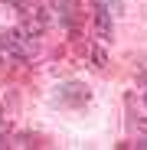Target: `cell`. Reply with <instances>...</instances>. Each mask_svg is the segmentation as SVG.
Returning <instances> with one entry per match:
<instances>
[{
	"label": "cell",
	"mask_w": 147,
	"mask_h": 150,
	"mask_svg": "<svg viewBox=\"0 0 147 150\" xmlns=\"http://www.w3.org/2000/svg\"><path fill=\"white\" fill-rule=\"evenodd\" d=\"M95 33H98L102 42L111 39V10L105 4H98V0H95Z\"/></svg>",
	"instance_id": "cell-1"
},
{
	"label": "cell",
	"mask_w": 147,
	"mask_h": 150,
	"mask_svg": "<svg viewBox=\"0 0 147 150\" xmlns=\"http://www.w3.org/2000/svg\"><path fill=\"white\" fill-rule=\"evenodd\" d=\"M0 49L10 52V56H16V59H26V56H30V42L23 39L20 33H7L4 39H0Z\"/></svg>",
	"instance_id": "cell-2"
},
{
	"label": "cell",
	"mask_w": 147,
	"mask_h": 150,
	"mask_svg": "<svg viewBox=\"0 0 147 150\" xmlns=\"http://www.w3.org/2000/svg\"><path fill=\"white\" fill-rule=\"evenodd\" d=\"M98 4H105L111 13H118V10H121V0H98Z\"/></svg>",
	"instance_id": "cell-3"
},
{
	"label": "cell",
	"mask_w": 147,
	"mask_h": 150,
	"mask_svg": "<svg viewBox=\"0 0 147 150\" xmlns=\"http://www.w3.org/2000/svg\"><path fill=\"white\" fill-rule=\"evenodd\" d=\"M144 105H147V91H144Z\"/></svg>",
	"instance_id": "cell-4"
},
{
	"label": "cell",
	"mask_w": 147,
	"mask_h": 150,
	"mask_svg": "<svg viewBox=\"0 0 147 150\" xmlns=\"http://www.w3.org/2000/svg\"><path fill=\"white\" fill-rule=\"evenodd\" d=\"M0 147H4V137H0Z\"/></svg>",
	"instance_id": "cell-5"
}]
</instances>
